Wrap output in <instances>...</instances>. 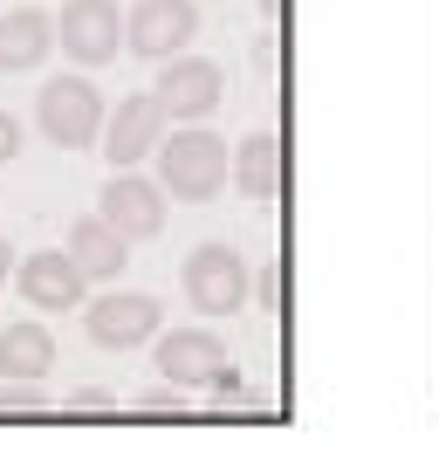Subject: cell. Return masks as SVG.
Returning a JSON list of instances; mask_svg holds the SVG:
<instances>
[{
	"instance_id": "21",
	"label": "cell",
	"mask_w": 439,
	"mask_h": 467,
	"mask_svg": "<svg viewBox=\"0 0 439 467\" xmlns=\"http://www.w3.org/2000/svg\"><path fill=\"white\" fill-rule=\"evenodd\" d=\"M15 268H21V262H15V248H7V241H0V289H7V282H15Z\"/></svg>"
},
{
	"instance_id": "22",
	"label": "cell",
	"mask_w": 439,
	"mask_h": 467,
	"mask_svg": "<svg viewBox=\"0 0 439 467\" xmlns=\"http://www.w3.org/2000/svg\"><path fill=\"white\" fill-rule=\"evenodd\" d=\"M261 7H268V15H281V0H261Z\"/></svg>"
},
{
	"instance_id": "9",
	"label": "cell",
	"mask_w": 439,
	"mask_h": 467,
	"mask_svg": "<svg viewBox=\"0 0 439 467\" xmlns=\"http://www.w3.org/2000/svg\"><path fill=\"white\" fill-rule=\"evenodd\" d=\"M151 365H158L165 385H179V392H206V385L227 371V344H220V330H199V323H186V330H158V350H151Z\"/></svg>"
},
{
	"instance_id": "4",
	"label": "cell",
	"mask_w": 439,
	"mask_h": 467,
	"mask_svg": "<svg viewBox=\"0 0 439 467\" xmlns=\"http://www.w3.org/2000/svg\"><path fill=\"white\" fill-rule=\"evenodd\" d=\"M179 282H186V303L199 309V317H234L240 303H248V262H240V248H227V241H199V248L186 254V268H179Z\"/></svg>"
},
{
	"instance_id": "18",
	"label": "cell",
	"mask_w": 439,
	"mask_h": 467,
	"mask_svg": "<svg viewBox=\"0 0 439 467\" xmlns=\"http://www.w3.org/2000/svg\"><path fill=\"white\" fill-rule=\"evenodd\" d=\"M179 406H186L179 385H151V392H138V412H179Z\"/></svg>"
},
{
	"instance_id": "14",
	"label": "cell",
	"mask_w": 439,
	"mask_h": 467,
	"mask_svg": "<svg viewBox=\"0 0 439 467\" xmlns=\"http://www.w3.org/2000/svg\"><path fill=\"white\" fill-rule=\"evenodd\" d=\"M69 262L83 268V282H117L124 268H131V241H124L110 220L83 213V220L69 227Z\"/></svg>"
},
{
	"instance_id": "8",
	"label": "cell",
	"mask_w": 439,
	"mask_h": 467,
	"mask_svg": "<svg viewBox=\"0 0 439 467\" xmlns=\"http://www.w3.org/2000/svg\"><path fill=\"white\" fill-rule=\"evenodd\" d=\"M83 330H89V344H97V350H138V344H158L165 309H158V296L110 289V296H97V303H89Z\"/></svg>"
},
{
	"instance_id": "20",
	"label": "cell",
	"mask_w": 439,
	"mask_h": 467,
	"mask_svg": "<svg viewBox=\"0 0 439 467\" xmlns=\"http://www.w3.org/2000/svg\"><path fill=\"white\" fill-rule=\"evenodd\" d=\"M21 159V117L15 110H0V165Z\"/></svg>"
},
{
	"instance_id": "2",
	"label": "cell",
	"mask_w": 439,
	"mask_h": 467,
	"mask_svg": "<svg viewBox=\"0 0 439 467\" xmlns=\"http://www.w3.org/2000/svg\"><path fill=\"white\" fill-rule=\"evenodd\" d=\"M103 124H110V110H103L97 83H89L83 69L48 76L42 97H35V131H42L48 145H62V151H89V145H103Z\"/></svg>"
},
{
	"instance_id": "19",
	"label": "cell",
	"mask_w": 439,
	"mask_h": 467,
	"mask_svg": "<svg viewBox=\"0 0 439 467\" xmlns=\"http://www.w3.org/2000/svg\"><path fill=\"white\" fill-rule=\"evenodd\" d=\"M206 392H213V399H220V406H248V385H240V371H234V365L220 371V379H213V385H206Z\"/></svg>"
},
{
	"instance_id": "15",
	"label": "cell",
	"mask_w": 439,
	"mask_h": 467,
	"mask_svg": "<svg viewBox=\"0 0 439 467\" xmlns=\"http://www.w3.org/2000/svg\"><path fill=\"white\" fill-rule=\"evenodd\" d=\"M234 192L240 200H275L281 192V138L275 131H248L234 145Z\"/></svg>"
},
{
	"instance_id": "10",
	"label": "cell",
	"mask_w": 439,
	"mask_h": 467,
	"mask_svg": "<svg viewBox=\"0 0 439 467\" xmlns=\"http://www.w3.org/2000/svg\"><path fill=\"white\" fill-rule=\"evenodd\" d=\"M97 220H110L131 248L138 241H158L165 234V186L145 172H110V186L97 192Z\"/></svg>"
},
{
	"instance_id": "13",
	"label": "cell",
	"mask_w": 439,
	"mask_h": 467,
	"mask_svg": "<svg viewBox=\"0 0 439 467\" xmlns=\"http://www.w3.org/2000/svg\"><path fill=\"white\" fill-rule=\"evenodd\" d=\"M48 56H56V15H42V7H7V15H0V76L42 69Z\"/></svg>"
},
{
	"instance_id": "6",
	"label": "cell",
	"mask_w": 439,
	"mask_h": 467,
	"mask_svg": "<svg viewBox=\"0 0 439 467\" xmlns=\"http://www.w3.org/2000/svg\"><path fill=\"white\" fill-rule=\"evenodd\" d=\"M165 138H172L165 103L151 97V89H138V97H124L117 110H110V124H103V159L117 165V172H138L145 159H158Z\"/></svg>"
},
{
	"instance_id": "7",
	"label": "cell",
	"mask_w": 439,
	"mask_h": 467,
	"mask_svg": "<svg viewBox=\"0 0 439 467\" xmlns=\"http://www.w3.org/2000/svg\"><path fill=\"white\" fill-rule=\"evenodd\" d=\"M151 97L165 103L172 124H206L220 110V97H227V69L213 56H172L158 69V83H151Z\"/></svg>"
},
{
	"instance_id": "5",
	"label": "cell",
	"mask_w": 439,
	"mask_h": 467,
	"mask_svg": "<svg viewBox=\"0 0 439 467\" xmlns=\"http://www.w3.org/2000/svg\"><path fill=\"white\" fill-rule=\"evenodd\" d=\"M186 42H199V7L192 0H131L124 15V48L138 62H172V56H192Z\"/></svg>"
},
{
	"instance_id": "12",
	"label": "cell",
	"mask_w": 439,
	"mask_h": 467,
	"mask_svg": "<svg viewBox=\"0 0 439 467\" xmlns=\"http://www.w3.org/2000/svg\"><path fill=\"white\" fill-rule=\"evenodd\" d=\"M56 371V337L42 317L0 323V385H42Z\"/></svg>"
},
{
	"instance_id": "16",
	"label": "cell",
	"mask_w": 439,
	"mask_h": 467,
	"mask_svg": "<svg viewBox=\"0 0 439 467\" xmlns=\"http://www.w3.org/2000/svg\"><path fill=\"white\" fill-rule=\"evenodd\" d=\"M0 412H48L42 385H0Z\"/></svg>"
},
{
	"instance_id": "11",
	"label": "cell",
	"mask_w": 439,
	"mask_h": 467,
	"mask_svg": "<svg viewBox=\"0 0 439 467\" xmlns=\"http://www.w3.org/2000/svg\"><path fill=\"white\" fill-rule=\"evenodd\" d=\"M15 289H21V303H28L35 317H69V309H83L89 282H83V268L69 262V248H42V254H28V262L15 268Z\"/></svg>"
},
{
	"instance_id": "1",
	"label": "cell",
	"mask_w": 439,
	"mask_h": 467,
	"mask_svg": "<svg viewBox=\"0 0 439 467\" xmlns=\"http://www.w3.org/2000/svg\"><path fill=\"white\" fill-rule=\"evenodd\" d=\"M227 179H234V145H227L220 131H206V124H179V131L158 145V186H165V200L206 206Z\"/></svg>"
},
{
	"instance_id": "17",
	"label": "cell",
	"mask_w": 439,
	"mask_h": 467,
	"mask_svg": "<svg viewBox=\"0 0 439 467\" xmlns=\"http://www.w3.org/2000/svg\"><path fill=\"white\" fill-rule=\"evenodd\" d=\"M62 406H69V412H110V406H117V399L103 392V385H76V392L62 399Z\"/></svg>"
},
{
	"instance_id": "3",
	"label": "cell",
	"mask_w": 439,
	"mask_h": 467,
	"mask_svg": "<svg viewBox=\"0 0 439 467\" xmlns=\"http://www.w3.org/2000/svg\"><path fill=\"white\" fill-rule=\"evenodd\" d=\"M56 48H62L83 76L103 69V62H117V56H124V7H117V0H62Z\"/></svg>"
}]
</instances>
